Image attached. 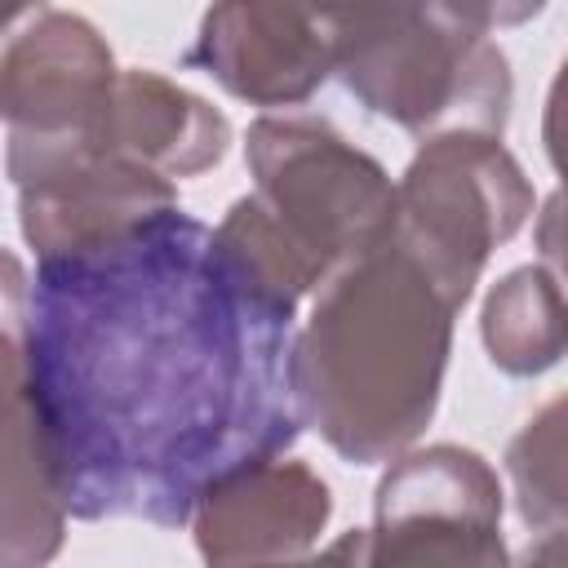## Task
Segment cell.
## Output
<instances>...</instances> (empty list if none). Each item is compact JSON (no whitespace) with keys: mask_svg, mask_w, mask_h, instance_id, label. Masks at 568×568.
I'll list each match as a JSON object with an SVG mask.
<instances>
[{"mask_svg":"<svg viewBox=\"0 0 568 568\" xmlns=\"http://www.w3.org/2000/svg\"><path fill=\"white\" fill-rule=\"evenodd\" d=\"M27 404L75 519L178 528L302 430L293 311L178 204L44 253L27 288Z\"/></svg>","mask_w":568,"mask_h":568,"instance_id":"6da1fadb","label":"cell"},{"mask_svg":"<svg viewBox=\"0 0 568 568\" xmlns=\"http://www.w3.org/2000/svg\"><path fill=\"white\" fill-rule=\"evenodd\" d=\"M462 302L466 293L386 222L324 280L315 315L293 342L302 422H315L351 462L399 453L435 413Z\"/></svg>","mask_w":568,"mask_h":568,"instance_id":"7a4b0ae2","label":"cell"},{"mask_svg":"<svg viewBox=\"0 0 568 568\" xmlns=\"http://www.w3.org/2000/svg\"><path fill=\"white\" fill-rule=\"evenodd\" d=\"M257 191L213 231L248 280L288 311L373 244L395 209L386 173L324 120L266 115L248 133Z\"/></svg>","mask_w":568,"mask_h":568,"instance_id":"3957f363","label":"cell"},{"mask_svg":"<svg viewBox=\"0 0 568 568\" xmlns=\"http://www.w3.org/2000/svg\"><path fill=\"white\" fill-rule=\"evenodd\" d=\"M333 67L373 111L426 133H488L506 115V58L470 9H328Z\"/></svg>","mask_w":568,"mask_h":568,"instance_id":"277c9868","label":"cell"},{"mask_svg":"<svg viewBox=\"0 0 568 568\" xmlns=\"http://www.w3.org/2000/svg\"><path fill=\"white\" fill-rule=\"evenodd\" d=\"M528 191L501 146L479 133L430 138L395 186L390 231L470 293L484 253L524 217Z\"/></svg>","mask_w":568,"mask_h":568,"instance_id":"5b68a950","label":"cell"},{"mask_svg":"<svg viewBox=\"0 0 568 568\" xmlns=\"http://www.w3.org/2000/svg\"><path fill=\"white\" fill-rule=\"evenodd\" d=\"M364 568H506L497 479L475 453L426 448L395 462L377 488Z\"/></svg>","mask_w":568,"mask_h":568,"instance_id":"8992f818","label":"cell"},{"mask_svg":"<svg viewBox=\"0 0 568 568\" xmlns=\"http://www.w3.org/2000/svg\"><path fill=\"white\" fill-rule=\"evenodd\" d=\"M111 84V53L75 13L27 9V27L0 44V115L13 120V138H84Z\"/></svg>","mask_w":568,"mask_h":568,"instance_id":"52a82bcc","label":"cell"},{"mask_svg":"<svg viewBox=\"0 0 568 568\" xmlns=\"http://www.w3.org/2000/svg\"><path fill=\"white\" fill-rule=\"evenodd\" d=\"M209 568L293 559L328 519V488L297 462H257L213 484L191 510Z\"/></svg>","mask_w":568,"mask_h":568,"instance_id":"ba28073f","label":"cell"},{"mask_svg":"<svg viewBox=\"0 0 568 568\" xmlns=\"http://www.w3.org/2000/svg\"><path fill=\"white\" fill-rule=\"evenodd\" d=\"M195 62L209 67L231 93L280 106L306 98L333 71L328 9L280 4H222L204 13Z\"/></svg>","mask_w":568,"mask_h":568,"instance_id":"9c48e42d","label":"cell"},{"mask_svg":"<svg viewBox=\"0 0 568 568\" xmlns=\"http://www.w3.org/2000/svg\"><path fill=\"white\" fill-rule=\"evenodd\" d=\"M84 146L138 164L155 178H173L195 173L222 155L226 120L195 93L169 84L164 75L120 71L102 115L84 133Z\"/></svg>","mask_w":568,"mask_h":568,"instance_id":"30bf717a","label":"cell"},{"mask_svg":"<svg viewBox=\"0 0 568 568\" xmlns=\"http://www.w3.org/2000/svg\"><path fill=\"white\" fill-rule=\"evenodd\" d=\"M27 324H0V568H40L62 541V501L27 404Z\"/></svg>","mask_w":568,"mask_h":568,"instance_id":"8fae6325","label":"cell"},{"mask_svg":"<svg viewBox=\"0 0 568 568\" xmlns=\"http://www.w3.org/2000/svg\"><path fill=\"white\" fill-rule=\"evenodd\" d=\"M253 568H364V532H346L324 555H311V559H275Z\"/></svg>","mask_w":568,"mask_h":568,"instance_id":"7c38bea8","label":"cell"},{"mask_svg":"<svg viewBox=\"0 0 568 568\" xmlns=\"http://www.w3.org/2000/svg\"><path fill=\"white\" fill-rule=\"evenodd\" d=\"M0 324H27V284L9 253H0Z\"/></svg>","mask_w":568,"mask_h":568,"instance_id":"4fadbf2b","label":"cell"}]
</instances>
